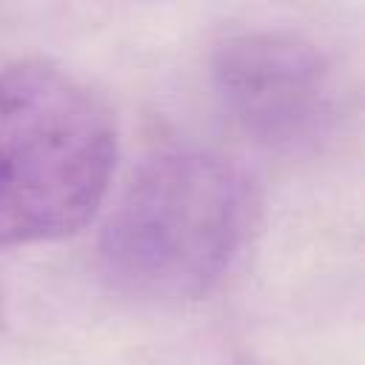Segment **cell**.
Instances as JSON below:
<instances>
[{"mask_svg": "<svg viewBox=\"0 0 365 365\" xmlns=\"http://www.w3.org/2000/svg\"><path fill=\"white\" fill-rule=\"evenodd\" d=\"M257 220L251 180L202 148L145 157L108 208L97 251L114 288L151 302L208 297L240 259Z\"/></svg>", "mask_w": 365, "mask_h": 365, "instance_id": "1", "label": "cell"}, {"mask_svg": "<svg viewBox=\"0 0 365 365\" xmlns=\"http://www.w3.org/2000/svg\"><path fill=\"white\" fill-rule=\"evenodd\" d=\"M211 86L228 123L271 151H302L339 117L331 57L291 29H237L211 51Z\"/></svg>", "mask_w": 365, "mask_h": 365, "instance_id": "3", "label": "cell"}, {"mask_svg": "<svg viewBox=\"0 0 365 365\" xmlns=\"http://www.w3.org/2000/svg\"><path fill=\"white\" fill-rule=\"evenodd\" d=\"M114 165L117 123L88 83L43 57L0 68V245L77 234Z\"/></svg>", "mask_w": 365, "mask_h": 365, "instance_id": "2", "label": "cell"}]
</instances>
